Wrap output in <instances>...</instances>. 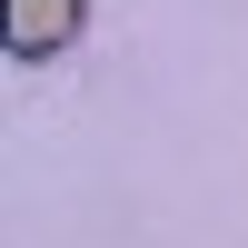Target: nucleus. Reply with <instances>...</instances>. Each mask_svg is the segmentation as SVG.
Instances as JSON below:
<instances>
[{"mask_svg":"<svg viewBox=\"0 0 248 248\" xmlns=\"http://www.w3.org/2000/svg\"><path fill=\"white\" fill-rule=\"evenodd\" d=\"M79 20H90V0H0L10 60H60V50L79 40Z\"/></svg>","mask_w":248,"mask_h":248,"instance_id":"f257e3e1","label":"nucleus"}]
</instances>
